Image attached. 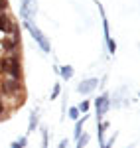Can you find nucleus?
<instances>
[{
	"mask_svg": "<svg viewBox=\"0 0 140 148\" xmlns=\"http://www.w3.org/2000/svg\"><path fill=\"white\" fill-rule=\"evenodd\" d=\"M0 91L4 93V95H8V97H16L18 93L24 91V85L20 79H12V77H4V79L0 81Z\"/></svg>",
	"mask_w": 140,
	"mask_h": 148,
	"instance_id": "obj_1",
	"label": "nucleus"
},
{
	"mask_svg": "<svg viewBox=\"0 0 140 148\" xmlns=\"http://www.w3.org/2000/svg\"><path fill=\"white\" fill-rule=\"evenodd\" d=\"M77 109H79V113L87 114V113H89V109H91V101H81L79 105H77Z\"/></svg>",
	"mask_w": 140,
	"mask_h": 148,
	"instance_id": "obj_11",
	"label": "nucleus"
},
{
	"mask_svg": "<svg viewBox=\"0 0 140 148\" xmlns=\"http://www.w3.org/2000/svg\"><path fill=\"white\" fill-rule=\"evenodd\" d=\"M105 42H107V47H109V53L115 56V51H117V42H115L113 38H109V40H105Z\"/></svg>",
	"mask_w": 140,
	"mask_h": 148,
	"instance_id": "obj_12",
	"label": "nucleus"
},
{
	"mask_svg": "<svg viewBox=\"0 0 140 148\" xmlns=\"http://www.w3.org/2000/svg\"><path fill=\"white\" fill-rule=\"evenodd\" d=\"M8 8H10V2L8 0H0V14L2 12H8Z\"/></svg>",
	"mask_w": 140,
	"mask_h": 148,
	"instance_id": "obj_17",
	"label": "nucleus"
},
{
	"mask_svg": "<svg viewBox=\"0 0 140 148\" xmlns=\"http://www.w3.org/2000/svg\"><path fill=\"white\" fill-rule=\"evenodd\" d=\"M89 138H91V136H89L87 132H83L81 136L77 138V146H75V148H85L87 144H89Z\"/></svg>",
	"mask_w": 140,
	"mask_h": 148,
	"instance_id": "obj_10",
	"label": "nucleus"
},
{
	"mask_svg": "<svg viewBox=\"0 0 140 148\" xmlns=\"http://www.w3.org/2000/svg\"><path fill=\"white\" fill-rule=\"evenodd\" d=\"M95 109H97V123H101V119H103V116L109 113V109H111V99H109L107 93L95 99Z\"/></svg>",
	"mask_w": 140,
	"mask_h": 148,
	"instance_id": "obj_3",
	"label": "nucleus"
},
{
	"mask_svg": "<svg viewBox=\"0 0 140 148\" xmlns=\"http://www.w3.org/2000/svg\"><path fill=\"white\" fill-rule=\"evenodd\" d=\"M57 73L61 75L63 81H69L71 77H73V73H75V69H73V65H63V67L57 69Z\"/></svg>",
	"mask_w": 140,
	"mask_h": 148,
	"instance_id": "obj_8",
	"label": "nucleus"
},
{
	"mask_svg": "<svg viewBox=\"0 0 140 148\" xmlns=\"http://www.w3.org/2000/svg\"><path fill=\"white\" fill-rule=\"evenodd\" d=\"M65 146H67V138H63V140L59 142V148H65Z\"/></svg>",
	"mask_w": 140,
	"mask_h": 148,
	"instance_id": "obj_20",
	"label": "nucleus"
},
{
	"mask_svg": "<svg viewBox=\"0 0 140 148\" xmlns=\"http://www.w3.org/2000/svg\"><path fill=\"white\" fill-rule=\"evenodd\" d=\"M10 148H22V146H20V142H18V140H14V142L10 144Z\"/></svg>",
	"mask_w": 140,
	"mask_h": 148,
	"instance_id": "obj_19",
	"label": "nucleus"
},
{
	"mask_svg": "<svg viewBox=\"0 0 140 148\" xmlns=\"http://www.w3.org/2000/svg\"><path fill=\"white\" fill-rule=\"evenodd\" d=\"M117 136H118V132H115L109 140H105V144H103L101 148H113V146H115V142H117Z\"/></svg>",
	"mask_w": 140,
	"mask_h": 148,
	"instance_id": "obj_13",
	"label": "nucleus"
},
{
	"mask_svg": "<svg viewBox=\"0 0 140 148\" xmlns=\"http://www.w3.org/2000/svg\"><path fill=\"white\" fill-rule=\"evenodd\" d=\"M14 26H16V22L12 20V16L8 14V12H2V14H0V34H4L6 38H10Z\"/></svg>",
	"mask_w": 140,
	"mask_h": 148,
	"instance_id": "obj_4",
	"label": "nucleus"
},
{
	"mask_svg": "<svg viewBox=\"0 0 140 148\" xmlns=\"http://www.w3.org/2000/svg\"><path fill=\"white\" fill-rule=\"evenodd\" d=\"M79 116H81V113H79V109H77V107H71V109H69V119H73V121H77Z\"/></svg>",
	"mask_w": 140,
	"mask_h": 148,
	"instance_id": "obj_14",
	"label": "nucleus"
},
{
	"mask_svg": "<svg viewBox=\"0 0 140 148\" xmlns=\"http://www.w3.org/2000/svg\"><path fill=\"white\" fill-rule=\"evenodd\" d=\"M40 125V116H38V111H32L30 113V125H28V134H32Z\"/></svg>",
	"mask_w": 140,
	"mask_h": 148,
	"instance_id": "obj_9",
	"label": "nucleus"
},
{
	"mask_svg": "<svg viewBox=\"0 0 140 148\" xmlns=\"http://www.w3.org/2000/svg\"><path fill=\"white\" fill-rule=\"evenodd\" d=\"M2 47L8 56H18L20 51V38H4L2 40Z\"/></svg>",
	"mask_w": 140,
	"mask_h": 148,
	"instance_id": "obj_5",
	"label": "nucleus"
},
{
	"mask_svg": "<svg viewBox=\"0 0 140 148\" xmlns=\"http://www.w3.org/2000/svg\"><path fill=\"white\" fill-rule=\"evenodd\" d=\"M59 93H61V85L55 83V85H53V89H51V101H53V99H57Z\"/></svg>",
	"mask_w": 140,
	"mask_h": 148,
	"instance_id": "obj_15",
	"label": "nucleus"
},
{
	"mask_svg": "<svg viewBox=\"0 0 140 148\" xmlns=\"http://www.w3.org/2000/svg\"><path fill=\"white\" fill-rule=\"evenodd\" d=\"M99 85V79H95V77H91V79H85L81 81L79 85H77V91L81 93V95H89L91 91H95V87Z\"/></svg>",
	"mask_w": 140,
	"mask_h": 148,
	"instance_id": "obj_6",
	"label": "nucleus"
},
{
	"mask_svg": "<svg viewBox=\"0 0 140 148\" xmlns=\"http://www.w3.org/2000/svg\"><path fill=\"white\" fill-rule=\"evenodd\" d=\"M2 119H8L6 114H4V101H2V97H0V121Z\"/></svg>",
	"mask_w": 140,
	"mask_h": 148,
	"instance_id": "obj_18",
	"label": "nucleus"
},
{
	"mask_svg": "<svg viewBox=\"0 0 140 148\" xmlns=\"http://www.w3.org/2000/svg\"><path fill=\"white\" fill-rule=\"evenodd\" d=\"M107 128H109V123H107V121L97 123V136H99V144H101V146L105 144V130Z\"/></svg>",
	"mask_w": 140,
	"mask_h": 148,
	"instance_id": "obj_7",
	"label": "nucleus"
},
{
	"mask_svg": "<svg viewBox=\"0 0 140 148\" xmlns=\"http://www.w3.org/2000/svg\"><path fill=\"white\" fill-rule=\"evenodd\" d=\"M24 24H26V28L30 30V34H32V38L36 40V44L42 47V51H44V53H49V51H51V46H49V40L42 34V30H40L38 26H34L32 22H24Z\"/></svg>",
	"mask_w": 140,
	"mask_h": 148,
	"instance_id": "obj_2",
	"label": "nucleus"
},
{
	"mask_svg": "<svg viewBox=\"0 0 140 148\" xmlns=\"http://www.w3.org/2000/svg\"><path fill=\"white\" fill-rule=\"evenodd\" d=\"M138 97H140V95H138Z\"/></svg>",
	"mask_w": 140,
	"mask_h": 148,
	"instance_id": "obj_21",
	"label": "nucleus"
},
{
	"mask_svg": "<svg viewBox=\"0 0 140 148\" xmlns=\"http://www.w3.org/2000/svg\"><path fill=\"white\" fill-rule=\"evenodd\" d=\"M47 140H49V134L46 128H42V148H47Z\"/></svg>",
	"mask_w": 140,
	"mask_h": 148,
	"instance_id": "obj_16",
	"label": "nucleus"
}]
</instances>
